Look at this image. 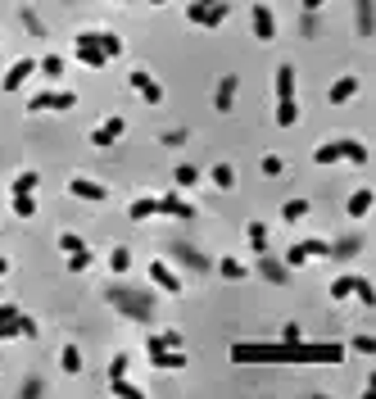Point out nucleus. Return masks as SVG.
I'll return each instance as SVG.
<instances>
[{
  "label": "nucleus",
  "mask_w": 376,
  "mask_h": 399,
  "mask_svg": "<svg viewBox=\"0 0 376 399\" xmlns=\"http://www.w3.org/2000/svg\"><path fill=\"white\" fill-rule=\"evenodd\" d=\"M231 14V0H191L186 5V19L195 23V28H222Z\"/></svg>",
  "instance_id": "obj_1"
},
{
  "label": "nucleus",
  "mask_w": 376,
  "mask_h": 399,
  "mask_svg": "<svg viewBox=\"0 0 376 399\" xmlns=\"http://www.w3.org/2000/svg\"><path fill=\"white\" fill-rule=\"evenodd\" d=\"M73 50H78V59L86 68H105L109 64L105 50H100V32H78V36H73Z\"/></svg>",
  "instance_id": "obj_2"
},
{
  "label": "nucleus",
  "mask_w": 376,
  "mask_h": 399,
  "mask_svg": "<svg viewBox=\"0 0 376 399\" xmlns=\"http://www.w3.org/2000/svg\"><path fill=\"white\" fill-rule=\"evenodd\" d=\"M308 259H331V245L327 241H295L286 249V268H304Z\"/></svg>",
  "instance_id": "obj_3"
},
{
  "label": "nucleus",
  "mask_w": 376,
  "mask_h": 399,
  "mask_svg": "<svg viewBox=\"0 0 376 399\" xmlns=\"http://www.w3.org/2000/svg\"><path fill=\"white\" fill-rule=\"evenodd\" d=\"M299 363H345V345H308L299 341Z\"/></svg>",
  "instance_id": "obj_4"
},
{
  "label": "nucleus",
  "mask_w": 376,
  "mask_h": 399,
  "mask_svg": "<svg viewBox=\"0 0 376 399\" xmlns=\"http://www.w3.org/2000/svg\"><path fill=\"white\" fill-rule=\"evenodd\" d=\"M78 105V95L73 91H41V95H32L28 100V114H41V109H55V114H64V109Z\"/></svg>",
  "instance_id": "obj_5"
},
{
  "label": "nucleus",
  "mask_w": 376,
  "mask_h": 399,
  "mask_svg": "<svg viewBox=\"0 0 376 399\" xmlns=\"http://www.w3.org/2000/svg\"><path fill=\"white\" fill-rule=\"evenodd\" d=\"M127 82H132V91L145 100V105H164V86H159L155 78H150L145 68H136V73H127Z\"/></svg>",
  "instance_id": "obj_6"
},
{
  "label": "nucleus",
  "mask_w": 376,
  "mask_h": 399,
  "mask_svg": "<svg viewBox=\"0 0 376 399\" xmlns=\"http://www.w3.org/2000/svg\"><path fill=\"white\" fill-rule=\"evenodd\" d=\"M122 132H127V123H122V114H109L100 128L91 132V145H100V150H109L114 141H122Z\"/></svg>",
  "instance_id": "obj_7"
},
{
  "label": "nucleus",
  "mask_w": 376,
  "mask_h": 399,
  "mask_svg": "<svg viewBox=\"0 0 376 399\" xmlns=\"http://www.w3.org/2000/svg\"><path fill=\"white\" fill-rule=\"evenodd\" d=\"M249 23H254V36H258V41H277V14H272L263 0L249 9Z\"/></svg>",
  "instance_id": "obj_8"
},
{
  "label": "nucleus",
  "mask_w": 376,
  "mask_h": 399,
  "mask_svg": "<svg viewBox=\"0 0 376 399\" xmlns=\"http://www.w3.org/2000/svg\"><path fill=\"white\" fill-rule=\"evenodd\" d=\"M150 281H155L164 295H182V277L164 264V259H150Z\"/></svg>",
  "instance_id": "obj_9"
},
{
  "label": "nucleus",
  "mask_w": 376,
  "mask_h": 399,
  "mask_svg": "<svg viewBox=\"0 0 376 399\" xmlns=\"http://www.w3.org/2000/svg\"><path fill=\"white\" fill-rule=\"evenodd\" d=\"M68 195L91 200V204H105V200H109V186H105V182H91V177H73V182H68Z\"/></svg>",
  "instance_id": "obj_10"
},
{
  "label": "nucleus",
  "mask_w": 376,
  "mask_h": 399,
  "mask_svg": "<svg viewBox=\"0 0 376 399\" xmlns=\"http://www.w3.org/2000/svg\"><path fill=\"white\" fill-rule=\"evenodd\" d=\"M145 354H150V363H155V368H164V372L186 368V354H182V349H168V345H145Z\"/></svg>",
  "instance_id": "obj_11"
},
{
  "label": "nucleus",
  "mask_w": 376,
  "mask_h": 399,
  "mask_svg": "<svg viewBox=\"0 0 376 399\" xmlns=\"http://www.w3.org/2000/svg\"><path fill=\"white\" fill-rule=\"evenodd\" d=\"M32 73H36V59H14V64H9V73L0 78V91H19V86L28 82Z\"/></svg>",
  "instance_id": "obj_12"
},
{
  "label": "nucleus",
  "mask_w": 376,
  "mask_h": 399,
  "mask_svg": "<svg viewBox=\"0 0 376 399\" xmlns=\"http://www.w3.org/2000/svg\"><path fill=\"white\" fill-rule=\"evenodd\" d=\"M159 214H164V218H195V204L182 200L177 191H168V195H159Z\"/></svg>",
  "instance_id": "obj_13"
},
{
  "label": "nucleus",
  "mask_w": 376,
  "mask_h": 399,
  "mask_svg": "<svg viewBox=\"0 0 376 399\" xmlns=\"http://www.w3.org/2000/svg\"><path fill=\"white\" fill-rule=\"evenodd\" d=\"M236 86H241V78H236V73H222L218 91H213V109H218V114H231V100H236Z\"/></svg>",
  "instance_id": "obj_14"
},
{
  "label": "nucleus",
  "mask_w": 376,
  "mask_h": 399,
  "mask_svg": "<svg viewBox=\"0 0 376 399\" xmlns=\"http://www.w3.org/2000/svg\"><path fill=\"white\" fill-rule=\"evenodd\" d=\"M372 200H376L372 186H358V191L345 200V214H349V218H367V214H372Z\"/></svg>",
  "instance_id": "obj_15"
},
{
  "label": "nucleus",
  "mask_w": 376,
  "mask_h": 399,
  "mask_svg": "<svg viewBox=\"0 0 376 399\" xmlns=\"http://www.w3.org/2000/svg\"><path fill=\"white\" fill-rule=\"evenodd\" d=\"M354 95H358V78H354V73L335 78V82H331V91H327V100H331V105H345V100H354Z\"/></svg>",
  "instance_id": "obj_16"
},
{
  "label": "nucleus",
  "mask_w": 376,
  "mask_h": 399,
  "mask_svg": "<svg viewBox=\"0 0 376 399\" xmlns=\"http://www.w3.org/2000/svg\"><path fill=\"white\" fill-rule=\"evenodd\" d=\"M109 299H114L118 309H127L132 318H150V299H136V295H127V291H114Z\"/></svg>",
  "instance_id": "obj_17"
},
{
  "label": "nucleus",
  "mask_w": 376,
  "mask_h": 399,
  "mask_svg": "<svg viewBox=\"0 0 376 399\" xmlns=\"http://www.w3.org/2000/svg\"><path fill=\"white\" fill-rule=\"evenodd\" d=\"M155 214H159V195H141V200H132V209H127L132 222H145V218H155Z\"/></svg>",
  "instance_id": "obj_18"
},
{
  "label": "nucleus",
  "mask_w": 376,
  "mask_h": 399,
  "mask_svg": "<svg viewBox=\"0 0 376 399\" xmlns=\"http://www.w3.org/2000/svg\"><path fill=\"white\" fill-rule=\"evenodd\" d=\"M14 336H19V309L0 304V341H14Z\"/></svg>",
  "instance_id": "obj_19"
},
{
  "label": "nucleus",
  "mask_w": 376,
  "mask_h": 399,
  "mask_svg": "<svg viewBox=\"0 0 376 399\" xmlns=\"http://www.w3.org/2000/svg\"><path fill=\"white\" fill-rule=\"evenodd\" d=\"M36 186H41V177H36V172H32V168H23V172H19V177H14V182H9V195H32V191H36Z\"/></svg>",
  "instance_id": "obj_20"
},
{
  "label": "nucleus",
  "mask_w": 376,
  "mask_h": 399,
  "mask_svg": "<svg viewBox=\"0 0 376 399\" xmlns=\"http://www.w3.org/2000/svg\"><path fill=\"white\" fill-rule=\"evenodd\" d=\"M245 236H249V249H254V254H268V222H258V218H254Z\"/></svg>",
  "instance_id": "obj_21"
},
{
  "label": "nucleus",
  "mask_w": 376,
  "mask_h": 399,
  "mask_svg": "<svg viewBox=\"0 0 376 399\" xmlns=\"http://www.w3.org/2000/svg\"><path fill=\"white\" fill-rule=\"evenodd\" d=\"M59 368H64L68 377H78V372H82V349L78 345H64V349H59Z\"/></svg>",
  "instance_id": "obj_22"
},
{
  "label": "nucleus",
  "mask_w": 376,
  "mask_h": 399,
  "mask_svg": "<svg viewBox=\"0 0 376 399\" xmlns=\"http://www.w3.org/2000/svg\"><path fill=\"white\" fill-rule=\"evenodd\" d=\"M277 100H295V68L291 64L277 68Z\"/></svg>",
  "instance_id": "obj_23"
},
{
  "label": "nucleus",
  "mask_w": 376,
  "mask_h": 399,
  "mask_svg": "<svg viewBox=\"0 0 376 399\" xmlns=\"http://www.w3.org/2000/svg\"><path fill=\"white\" fill-rule=\"evenodd\" d=\"M340 159H349V164H367V145L362 141H354V136H349V141H340Z\"/></svg>",
  "instance_id": "obj_24"
},
{
  "label": "nucleus",
  "mask_w": 376,
  "mask_h": 399,
  "mask_svg": "<svg viewBox=\"0 0 376 399\" xmlns=\"http://www.w3.org/2000/svg\"><path fill=\"white\" fill-rule=\"evenodd\" d=\"M308 209H313L308 200L295 195V200H286V204H281V218H286V222H299V218H308Z\"/></svg>",
  "instance_id": "obj_25"
},
{
  "label": "nucleus",
  "mask_w": 376,
  "mask_h": 399,
  "mask_svg": "<svg viewBox=\"0 0 376 399\" xmlns=\"http://www.w3.org/2000/svg\"><path fill=\"white\" fill-rule=\"evenodd\" d=\"M209 182L218 186V191H231V186H236V168H231V164H213V172H209Z\"/></svg>",
  "instance_id": "obj_26"
},
{
  "label": "nucleus",
  "mask_w": 376,
  "mask_h": 399,
  "mask_svg": "<svg viewBox=\"0 0 376 399\" xmlns=\"http://www.w3.org/2000/svg\"><path fill=\"white\" fill-rule=\"evenodd\" d=\"M299 123V105L295 100H277V128H295Z\"/></svg>",
  "instance_id": "obj_27"
},
{
  "label": "nucleus",
  "mask_w": 376,
  "mask_h": 399,
  "mask_svg": "<svg viewBox=\"0 0 376 399\" xmlns=\"http://www.w3.org/2000/svg\"><path fill=\"white\" fill-rule=\"evenodd\" d=\"M195 182H199V168H191V164H177V172H172V186H177V191H191Z\"/></svg>",
  "instance_id": "obj_28"
},
{
  "label": "nucleus",
  "mask_w": 376,
  "mask_h": 399,
  "mask_svg": "<svg viewBox=\"0 0 376 399\" xmlns=\"http://www.w3.org/2000/svg\"><path fill=\"white\" fill-rule=\"evenodd\" d=\"M218 272H222L227 281H245V277H249V268L241 264V259H222V264H218Z\"/></svg>",
  "instance_id": "obj_29"
},
{
  "label": "nucleus",
  "mask_w": 376,
  "mask_h": 399,
  "mask_svg": "<svg viewBox=\"0 0 376 399\" xmlns=\"http://www.w3.org/2000/svg\"><path fill=\"white\" fill-rule=\"evenodd\" d=\"M258 272L268 281H286V264H277V259H268V254H258Z\"/></svg>",
  "instance_id": "obj_30"
},
{
  "label": "nucleus",
  "mask_w": 376,
  "mask_h": 399,
  "mask_svg": "<svg viewBox=\"0 0 376 399\" xmlns=\"http://www.w3.org/2000/svg\"><path fill=\"white\" fill-rule=\"evenodd\" d=\"M335 159H340V141H327V145H318V150H313V164H322V168L335 164Z\"/></svg>",
  "instance_id": "obj_31"
},
{
  "label": "nucleus",
  "mask_w": 376,
  "mask_h": 399,
  "mask_svg": "<svg viewBox=\"0 0 376 399\" xmlns=\"http://www.w3.org/2000/svg\"><path fill=\"white\" fill-rule=\"evenodd\" d=\"M127 268H132V249H127V245H118L114 254H109V272H118V277H122Z\"/></svg>",
  "instance_id": "obj_32"
},
{
  "label": "nucleus",
  "mask_w": 376,
  "mask_h": 399,
  "mask_svg": "<svg viewBox=\"0 0 376 399\" xmlns=\"http://www.w3.org/2000/svg\"><path fill=\"white\" fill-rule=\"evenodd\" d=\"M109 390L122 395V399H141V385H132L127 377H109Z\"/></svg>",
  "instance_id": "obj_33"
},
{
  "label": "nucleus",
  "mask_w": 376,
  "mask_h": 399,
  "mask_svg": "<svg viewBox=\"0 0 376 399\" xmlns=\"http://www.w3.org/2000/svg\"><path fill=\"white\" fill-rule=\"evenodd\" d=\"M36 68H41V78H50V82H55V78H64V59H59V55H46Z\"/></svg>",
  "instance_id": "obj_34"
},
{
  "label": "nucleus",
  "mask_w": 376,
  "mask_h": 399,
  "mask_svg": "<svg viewBox=\"0 0 376 399\" xmlns=\"http://www.w3.org/2000/svg\"><path fill=\"white\" fill-rule=\"evenodd\" d=\"M100 50H105V59H118V55H122V36L100 32Z\"/></svg>",
  "instance_id": "obj_35"
},
{
  "label": "nucleus",
  "mask_w": 376,
  "mask_h": 399,
  "mask_svg": "<svg viewBox=\"0 0 376 399\" xmlns=\"http://www.w3.org/2000/svg\"><path fill=\"white\" fill-rule=\"evenodd\" d=\"M9 204H14L19 218H32V214H36V200H32V195H9Z\"/></svg>",
  "instance_id": "obj_36"
},
{
  "label": "nucleus",
  "mask_w": 376,
  "mask_h": 399,
  "mask_svg": "<svg viewBox=\"0 0 376 399\" xmlns=\"http://www.w3.org/2000/svg\"><path fill=\"white\" fill-rule=\"evenodd\" d=\"M358 36H372V0H358Z\"/></svg>",
  "instance_id": "obj_37"
},
{
  "label": "nucleus",
  "mask_w": 376,
  "mask_h": 399,
  "mask_svg": "<svg viewBox=\"0 0 376 399\" xmlns=\"http://www.w3.org/2000/svg\"><path fill=\"white\" fill-rule=\"evenodd\" d=\"M349 295H354V277H335L331 281V299L340 304V299H349Z\"/></svg>",
  "instance_id": "obj_38"
},
{
  "label": "nucleus",
  "mask_w": 376,
  "mask_h": 399,
  "mask_svg": "<svg viewBox=\"0 0 376 399\" xmlns=\"http://www.w3.org/2000/svg\"><path fill=\"white\" fill-rule=\"evenodd\" d=\"M354 295H358V299H362V304H367V309L376 304V291H372V281H367V277H354Z\"/></svg>",
  "instance_id": "obj_39"
},
{
  "label": "nucleus",
  "mask_w": 376,
  "mask_h": 399,
  "mask_svg": "<svg viewBox=\"0 0 376 399\" xmlns=\"http://www.w3.org/2000/svg\"><path fill=\"white\" fill-rule=\"evenodd\" d=\"M59 249H64V254H78V249H86V241L78 232H64V236H59Z\"/></svg>",
  "instance_id": "obj_40"
},
{
  "label": "nucleus",
  "mask_w": 376,
  "mask_h": 399,
  "mask_svg": "<svg viewBox=\"0 0 376 399\" xmlns=\"http://www.w3.org/2000/svg\"><path fill=\"white\" fill-rule=\"evenodd\" d=\"M349 349H354V354H362V358H372V354H376V341H372V336H354V341H349Z\"/></svg>",
  "instance_id": "obj_41"
},
{
  "label": "nucleus",
  "mask_w": 376,
  "mask_h": 399,
  "mask_svg": "<svg viewBox=\"0 0 376 399\" xmlns=\"http://www.w3.org/2000/svg\"><path fill=\"white\" fill-rule=\"evenodd\" d=\"M91 268V249H78V254H68V272H86Z\"/></svg>",
  "instance_id": "obj_42"
},
{
  "label": "nucleus",
  "mask_w": 376,
  "mask_h": 399,
  "mask_svg": "<svg viewBox=\"0 0 376 399\" xmlns=\"http://www.w3.org/2000/svg\"><path fill=\"white\" fill-rule=\"evenodd\" d=\"M19 336H23V341H32V336H41V327H36V318L19 314Z\"/></svg>",
  "instance_id": "obj_43"
},
{
  "label": "nucleus",
  "mask_w": 376,
  "mask_h": 399,
  "mask_svg": "<svg viewBox=\"0 0 376 399\" xmlns=\"http://www.w3.org/2000/svg\"><path fill=\"white\" fill-rule=\"evenodd\" d=\"M127 363H132L127 354H114L109 358V377H127Z\"/></svg>",
  "instance_id": "obj_44"
},
{
  "label": "nucleus",
  "mask_w": 376,
  "mask_h": 399,
  "mask_svg": "<svg viewBox=\"0 0 376 399\" xmlns=\"http://www.w3.org/2000/svg\"><path fill=\"white\" fill-rule=\"evenodd\" d=\"M263 172H268V177H281V159L277 155H263Z\"/></svg>",
  "instance_id": "obj_45"
},
{
  "label": "nucleus",
  "mask_w": 376,
  "mask_h": 399,
  "mask_svg": "<svg viewBox=\"0 0 376 399\" xmlns=\"http://www.w3.org/2000/svg\"><path fill=\"white\" fill-rule=\"evenodd\" d=\"M177 259H182V264H191V268H209V264H204V259H199V254H195V249H177Z\"/></svg>",
  "instance_id": "obj_46"
},
{
  "label": "nucleus",
  "mask_w": 376,
  "mask_h": 399,
  "mask_svg": "<svg viewBox=\"0 0 376 399\" xmlns=\"http://www.w3.org/2000/svg\"><path fill=\"white\" fill-rule=\"evenodd\" d=\"M281 341H286V345H295V341H304V331H299L295 322H286V327H281Z\"/></svg>",
  "instance_id": "obj_47"
},
{
  "label": "nucleus",
  "mask_w": 376,
  "mask_h": 399,
  "mask_svg": "<svg viewBox=\"0 0 376 399\" xmlns=\"http://www.w3.org/2000/svg\"><path fill=\"white\" fill-rule=\"evenodd\" d=\"M322 5H327V0H304V9H308V14H313V9H322Z\"/></svg>",
  "instance_id": "obj_48"
},
{
  "label": "nucleus",
  "mask_w": 376,
  "mask_h": 399,
  "mask_svg": "<svg viewBox=\"0 0 376 399\" xmlns=\"http://www.w3.org/2000/svg\"><path fill=\"white\" fill-rule=\"evenodd\" d=\"M5 272H9V259H5V254H0V277H5Z\"/></svg>",
  "instance_id": "obj_49"
},
{
  "label": "nucleus",
  "mask_w": 376,
  "mask_h": 399,
  "mask_svg": "<svg viewBox=\"0 0 376 399\" xmlns=\"http://www.w3.org/2000/svg\"><path fill=\"white\" fill-rule=\"evenodd\" d=\"M150 5H168V0H150Z\"/></svg>",
  "instance_id": "obj_50"
}]
</instances>
